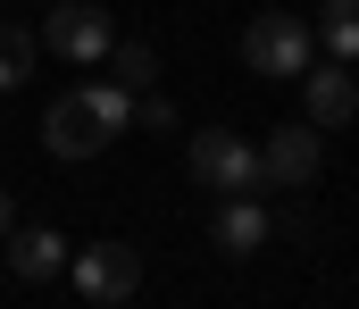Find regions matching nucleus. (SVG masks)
<instances>
[{
	"label": "nucleus",
	"mask_w": 359,
	"mask_h": 309,
	"mask_svg": "<svg viewBox=\"0 0 359 309\" xmlns=\"http://www.w3.org/2000/svg\"><path fill=\"white\" fill-rule=\"evenodd\" d=\"M134 125L168 134V125H176V101H168V92H134Z\"/></svg>",
	"instance_id": "nucleus-13"
},
{
	"label": "nucleus",
	"mask_w": 359,
	"mask_h": 309,
	"mask_svg": "<svg viewBox=\"0 0 359 309\" xmlns=\"http://www.w3.org/2000/svg\"><path fill=\"white\" fill-rule=\"evenodd\" d=\"M34 50H42V34H25V25H0V92H17V84H25Z\"/></svg>",
	"instance_id": "nucleus-12"
},
{
	"label": "nucleus",
	"mask_w": 359,
	"mask_h": 309,
	"mask_svg": "<svg viewBox=\"0 0 359 309\" xmlns=\"http://www.w3.org/2000/svg\"><path fill=\"white\" fill-rule=\"evenodd\" d=\"M268 234H276V217L251 201V193H226V201H217V217H209V242H217L226 259H251Z\"/></svg>",
	"instance_id": "nucleus-9"
},
{
	"label": "nucleus",
	"mask_w": 359,
	"mask_h": 309,
	"mask_svg": "<svg viewBox=\"0 0 359 309\" xmlns=\"http://www.w3.org/2000/svg\"><path fill=\"white\" fill-rule=\"evenodd\" d=\"M8 268H17V284H50V276H67V234L59 226H8Z\"/></svg>",
	"instance_id": "nucleus-8"
},
{
	"label": "nucleus",
	"mask_w": 359,
	"mask_h": 309,
	"mask_svg": "<svg viewBox=\"0 0 359 309\" xmlns=\"http://www.w3.org/2000/svg\"><path fill=\"white\" fill-rule=\"evenodd\" d=\"M318 42H326V59H359V0H326L318 8Z\"/></svg>",
	"instance_id": "nucleus-10"
},
{
	"label": "nucleus",
	"mask_w": 359,
	"mask_h": 309,
	"mask_svg": "<svg viewBox=\"0 0 359 309\" xmlns=\"http://www.w3.org/2000/svg\"><path fill=\"white\" fill-rule=\"evenodd\" d=\"M309 59H318V25H301V17H284V8H259V17L243 25V67H251V76L301 84Z\"/></svg>",
	"instance_id": "nucleus-1"
},
{
	"label": "nucleus",
	"mask_w": 359,
	"mask_h": 309,
	"mask_svg": "<svg viewBox=\"0 0 359 309\" xmlns=\"http://www.w3.org/2000/svg\"><path fill=\"white\" fill-rule=\"evenodd\" d=\"M42 142H50V159H100L109 142H117V125L92 109V92L76 84V92H59V101L42 109Z\"/></svg>",
	"instance_id": "nucleus-5"
},
{
	"label": "nucleus",
	"mask_w": 359,
	"mask_h": 309,
	"mask_svg": "<svg viewBox=\"0 0 359 309\" xmlns=\"http://www.w3.org/2000/svg\"><path fill=\"white\" fill-rule=\"evenodd\" d=\"M184 167H192V184H209L217 201H226V193H259V151H251L234 125H201V134L184 142Z\"/></svg>",
	"instance_id": "nucleus-2"
},
{
	"label": "nucleus",
	"mask_w": 359,
	"mask_h": 309,
	"mask_svg": "<svg viewBox=\"0 0 359 309\" xmlns=\"http://www.w3.org/2000/svg\"><path fill=\"white\" fill-rule=\"evenodd\" d=\"M301 117H309L318 134L359 117V84H351V67H343V59H326V67L309 59V67H301Z\"/></svg>",
	"instance_id": "nucleus-7"
},
{
	"label": "nucleus",
	"mask_w": 359,
	"mask_h": 309,
	"mask_svg": "<svg viewBox=\"0 0 359 309\" xmlns=\"http://www.w3.org/2000/svg\"><path fill=\"white\" fill-rule=\"evenodd\" d=\"M42 50H59V59H76V67H100V59L117 50V25H109L100 0H59V8L42 17Z\"/></svg>",
	"instance_id": "nucleus-4"
},
{
	"label": "nucleus",
	"mask_w": 359,
	"mask_h": 309,
	"mask_svg": "<svg viewBox=\"0 0 359 309\" xmlns=\"http://www.w3.org/2000/svg\"><path fill=\"white\" fill-rule=\"evenodd\" d=\"M109 67H117V84H126V92H151V84H159V50H151L142 34H117Z\"/></svg>",
	"instance_id": "nucleus-11"
},
{
	"label": "nucleus",
	"mask_w": 359,
	"mask_h": 309,
	"mask_svg": "<svg viewBox=\"0 0 359 309\" xmlns=\"http://www.w3.org/2000/svg\"><path fill=\"white\" fill-rule=\"evenodd\" d=\"M67 284L92 309H117V301L142 293V251L134 242H84V251H67Z\"/></svg>",
	"instance_id": "nucleus-3"
},
{
	"label": "nucleus",
	"mask_w": 359,
	"mask_h": 309,
	"mask_svg": "<svg viewBox=\"0 0 359 309\" xmlns=\"http://www.w3.org/2000/svg\"><path fill=\"white\" fill-rule=\"evenodd\" d=\"M318 167H326V142H318L309 117H301V125H276L268 142H259V184H268V193H301V184H318Z\"/></svg>",
	"instance_id": "nucleus-6"
},
{
	"label": "nucleus",
	"mask_w": 359,
	"mask_h": 309,
	"mask_svg": "<svg viewBox=\"0 0 359 309\" xmlns=\"http://www.w3.org/2000/svg\"><path fill=\"white\" fill-rule=\"evenodd\" d=\"M8 226H17V209H8V193H0V242H8Z\"/></svg>",
	"instance_id": "nucleus-14"
}]
</instances>
